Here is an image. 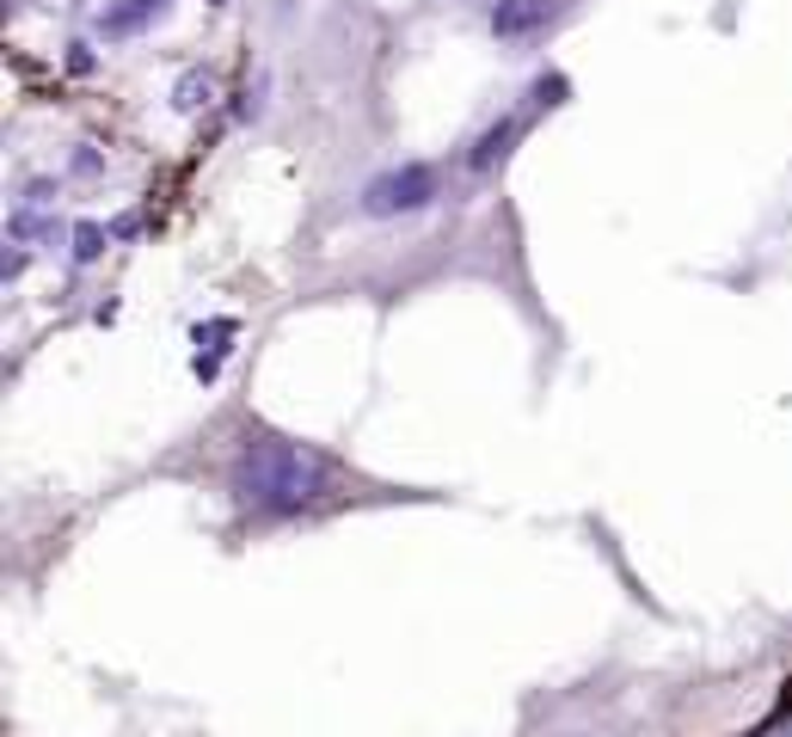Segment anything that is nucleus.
I'll use <instances>...</instances> for the list:
<instances>
[{"instance_id":"3","label":"nucleus","mask_w":792,"mask_h":737,"mask_svg":"<svg viewBox=\"0 0 792 737\" xmlns=\"http://www.w3.org/2000/svg\"><path fill=\"white\" fill-rule=\"evenodd\" d=\"M560 19V0H497L492 13V32L497 37H535Z\"/></svg>"},{"instance_id":"5","label":"nucleus","mask_w":792,"mask_h":737,"mask_svg":"<svg viewBox=\"0 0 792 737\" xmlns=\"http://www.w3.org/2000/svg\"><path fill=\"white\" fill-rule=\"evenodd\" d=\"M160 13H167V0H136V7L105 13V32H141V25H154Z\"/></svg>"},{"instance_id":"6","label":"nucleus","mask_w":792,"mask_h":737,"mask_svg":"<svg viewBox=\"0 0 792 737\" xmlns=\"http://www.w3.org/2000/svg\"><path fill=\"white\" fill-rule=\"evenodd\" d=\"M756 737H792V713H787V719H774L768 732H756Z\"/></svg>"},{"instance_id":"1","label":"nucleus","mask_w":792,"mask_h":737,"mask_svg":"<svg viewBox=\"0 0 792 737\" xmlns=\"http://www.w3.org/2000/svg\"><path fill=\"white\" fill-rule=\"evenodd\" d=\"M233 486H240V498H246V504L289 517V510H308V504L332 498L338 468H332L326 456H313L308 442L252 437L246 449H240V461H233Z\"/></svg>"},{"instance_id":"4","label":"nucleus","mask_w":792,"mask_h":737,"mask_svg":"<svg viewBox=\"0 0 792 737\" xmlns=\"http://www.w3.org/2000/svg\"><path fill=\"white\" fill-rule=\"evenodd\" d=\"M516 136H523V124H497L492 136H485L480 148H473V154H467V166H473V173H492L497 160L510 154V141H516Z\"/></svg>"},{"instance_id":"2","label":"nucleus","mask_w":792,"mask_h":737,"mask_svg":"<svg viewBox=\"0 0 792 737\" xmlns=\"http://www.w3.org/2000/svg\"><path fill=\"white\" fill-rule=\"evenodd\" d=\"M431 197H436L431 166H400V173L375 179V185L363 191V209H369V216H405V209H424Z\"/></svg>"}]
</instances>
